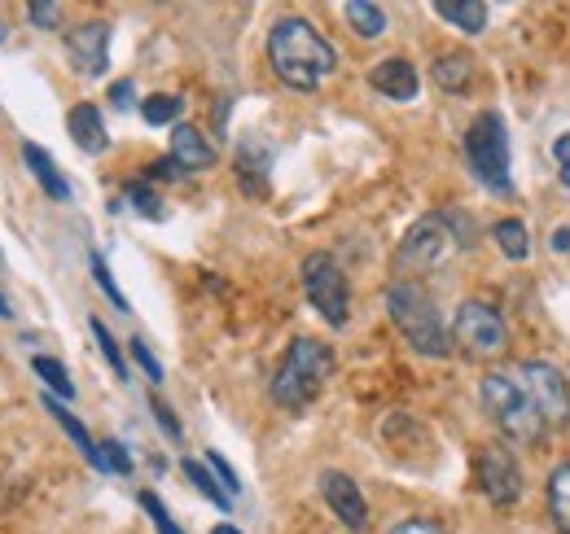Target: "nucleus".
<instances>
[{
  "label": "nucleus",
  "mask_w": 570,
  "mask_h": 534,
  "mask_svg": "<svg viewBox=\"0 0 570 534\" xmlns=\"http://www.w3.org/2000/svg\"><path fill=\"white\" fill-rule=\"evenodd\" d=\"M268 62L277 70L285 88L294 92H316L334 70H338V53L334 44L298 13H285L277 18L273 36H268Z\"/></svg>",
  "instance_id": "obj_1"
},
{
  "label": "nucleus",
  "mask_w": 570,
  "mask_h": 534,
  "mask_svg": "<svg viewBox=\"0 0 570 534\" xmlns=\"http://www.w3.org/2000/svg\"><path fill=\"white\" fill-rule=\"evenodd\" d=\"M382 298H386L391 325L404 334V342H409L417 355L443 359V355L452 350V334H448V325H443V316H439V307H434V298L426 294L422 280L400 276V280H391V285L382 289Z\"/></svg>",
  "instance_id": "obj_2"
},
{
  "label": "nucleus",
  "mask_w": 570,
  "mask_h": 534,
  "mask_svg": "<svg viewBox=\"0 0 570 534\" xmlns=\"http://www.w3.org/2000/svg\"><path fill=\"white\" fill-rule=\"evenodd\" d=\"M334 346H325L321 337H294L273 373V403L285 412L307 407L334 377Z\"/></svg>",
  "instance_id": "obj_3"
},
{
  "label": "nucleus",
  "mask_w": 570,
  "mask_h": 534,
  "mask_svg": "<svg viewBox=\"0 0 570 534\" xmlns=\"http://www.w3.org/2000/svg\"><path fill=\"white\" fill-rule=\"evenodd\" d=\"M465 162L474 171V180L497 194V198H513V171H509V132L497 110H483L470 132H465Z\"/></svg>",
  "instance_id": "obj_4"
},
{
  "label": "nucleus",
  "mask_w": 570,
  "mask_h": 534,
  "mask_svg": "<svg viewBox=\"0 0 570 534\" xmlns=\"http://www.w3.org/2000/svg\"><path fill=\"white\" fill-rule=\"evenodd\" d=\"M456 219H461L456 210H430V215H422L409 228V237L400 241V250H395L400 271H434V267L448 264V255L456 246H470V237L456 228Z\"/></svg>",
  "instance_id": "obj_5"
},
{
  "label": "nucleus",
  "mask_w": 570,
  "mask_h": 534,
  "mask_svg": "<svg viewBox=\"0 0 570 534\" xmlns=\"http://www.w3.org/2000/svg\"><path fill=\"white\" fill-rule=\"evenodd\" d=\"M479 399H483L488 416L497 421L504 438H513V443H540V438H544L540 412L531 407V399L518 390V382H513L509 373H483Z\"/></svg>",
  "instance_id": "obj_6"
},
{
  "label": "nucleus",
  "mask_w": 570,
  "mask_h": 534,
  "mask_svg": "<svg viewBox=\"0 0 570 534\" xmlns=\"http://www.w3.org/2000/svg\"><path fill=\"white\" fill-rule=\"evenodd\" d=\"M509 377L518 382V390L531 399V407L540 412L544 429H562L570 425V386L562 377V368L544 364V359H527V364H513Z\"/></svg>",
  "instance_id": "obj_7"
},
{
  "label": "nucleus",
  "mask_w": 570,
  "mask_h": 534,
  "mask_svg": "<svg viewBox=\"0 0 570 534\" xmlns=\"http://www.w3.org/2000/svg\"><path fill=\"white\" fill-rule=\"evenodd\" d=\"M303 294H307V303L316 307V316L325 325L343 329L352 320V285H347L343 267L334 264L330 255L316 250V255L303 259Z\"/></svg>",
  "instance_id": "obj_8"
},
{
  "label": "nucleus",
  "mask_w": 570,
  "mask_h": 534,
  "mask_svg": "<svg viewBox=\"0 0 570 534\" xmlns=\"http://www.w3.org/2000/svg\"><path fill=\"white\" fill-rule=\"evenodd\" d=\"M452 342L470 355V359H497L500 350L509 346V325H504V316H500L492 303H483V298H465L461 307H456V325L448 329Z\"/></svg>",
  "instance_id": "obj_9"
},
{
  "label": "nucleus",
  "mask_w": 570,
  "mask_h": 534,
  "mask_svg": "<svg viewBox=\"0 0 570 534\" xmlns=\"http://www.w3.org/2000/svg\"><path fill=\"white\" fill-rule=\"evenodd\" d=\"M479 486L488 491V500H492L497 508L518 504V495H522V473H518V461H513L509 447L488 443V447L479 452Z\"/></svg>",
  "instance_id": "obj_10"
},
{
  "label": "nucleus",
  "mask_w": 570,
  "mask_h": 534,
  "mask_svg": "<svg viewBox=\"0 0 570 534\" xmlns=\"http://www.w3.org/2000/svg\"><path fill=\"white\" fill-rule=\"evenodd\" d=\"M321 495H325V504L334 508V517H338L347 531L360 534L368 526V504H364L360 486L343 468H325V473H321Z\"/></svg>",
  "instance_id": "obj_11"
},
{
  "label": "nucleus",
  "mask_w": 570,
  "mask_h": 534,
  "mask_svg": "<svg viewBox=\"0 0 570 534\" xmlns=\"http://www.w3.org/2000/svg\"><path fill=\"white\" fill-rule=\"evenodd\" d=\"M67 53H71L75 70L106 75V67H110V22H79L67 36Z\"/></svg>",
  "instance_id": "obj_12"
},
{
  "label": "nucleus",
  "mask_w": 570,
  "mask_h": 534,
  "mask_svg": "<svg viewBox=\"0 0 570 534\" xmlns=\"http://www.w3.org/2000/svg\"><path fill=\"white\" fill-rule=\"evenodd\" d=\"M368 83H373L382 97H391V101H413V97L422 92V75H417L413 62H404V58L377 62V67L368 70Z\"/></svg>",
  "instance_id": "obj_13"
},
{
  "label": "nucleus",
  "mask_w": 570,
  "mask_h": 534,
  "mask_svg": "<svg viewBox=\"0 0 570 534\" xmlns=\"http://www.w3.org/2000/svg\"><path fill=\"white\" fill-rule=\"evenodd\" d=\"M171 162L180 171H207V167H215L212 140L198 132L194 123H176L171 128Z\"/></svg>",
  "instance_id": "obj_14"
},
{
  "label": "nucleus",
  "mask_w": 570,
  "mask_h": 534,
  "mask_svg": "<svg viewBox=\"0 0 570 534\" xmlns=\"http://www.w3.org/2000/svg\"><path fill=\"white\" fill-rule=\"evenodd\" d=\"M67 132H71V140L83 149V154H106V149H110V132H106L101 110H97L92 101L71 106V115H67Z\"/></svg>",
  "instance_id": "obj_15"
},
{
  "label": "nucleus",
  "mask_w": 570,
  "mask_h": 534,
  "mask_svg": "<svg viewBox=\"0 0 570 534\" xmlns=\"http://www.w3.org/2000/svg\"><path fill=\"white\" fill-rule=\"evenodd\" d=\"M22 162H27V171L40 180V189H45L49 198L71 201V180H67V176L53 167V158H49V154H45L36 140H22Z\"/></svg>",
  "instance_id": "obj_16"
},
{
  "label": "nucleus",
  "mask_w": 570,
  "mask_h": 534,
  "mask_svg": "<svg viewBox=\"0 0 570 534\" xmlns=\"http://www.w3.org/2000/svg\"><path fill=\"white\" fill-rule=\"evenodd\" d=\"M45 412H49V416H53V421L67 429V438H71V443L79 447V452H83V456H88V465L97 468V473H106V461H101V447H97V438L83 429V421H79L75 412H67V403L53 399V395H45Z\"/></svg>",
  "instance_id": "obj_17"
},
{
  "label": "nucleus",
  "mask_w": 570,
  "mask_h": 534,
  "mask_svg": "<svg viewBox=\"0 0 570 534\" xmlns=\"http://www.w3.org/2000/svg\"><path fill=\"white\" fill-rule=\"evenodd\" d=\"M434 83L443 88V92H470L474 88V58L470 53H461V49H452V53H443L439 62H434Z\"/></svg>",
  "instance_id": "obj_18"
},
{
  "label": "nucleus",
  "mask_w": 570,
  "mask_h": 534,
  "mask_svg": "<svg viewBox=\"0 0 570 534\" xmlns=\"http://www.w3.org/2000/svg\"><path fill=\"white\" fill-rule=\"evenodd\" d=\"M434 13H439L443 22L470 31V36L488 31V18H492V9H488L483 0H434Z\"/></svg>",
  "instance_id": "obj_19"
},
{
  "label": "nucleus",
  "mask_w": 570,
  "mask_h": 534,
  "mask_svg": "<svg viewBox=\"0 0 570 534\" xmlns=\"http://www.w3.org/2000/svg\"><path fill=\"white\" fill-rule=\"evenodd\" d=\"M549 517L558 534H570V461L549 473Z\"/></svg>",
  "instance_id": "obj_20"
},
{
  "label": "nucleus",
  "mask_w": 570,
  "mask_h": 534,
  "mask_svg": "<svg viewBox=\"0 0 570 534\" xmlns=\"http://www.w3.org/2000/svg\"><path fill=\"white\" fill-rule=\"evenodd\" d=\"M180 115H185V97H176V92H154L141 101V119L149 128H176Z\"/></svg>",
  "instance_id": "obj_21"
},
{
  "label": "nucleus",
  "mask_w": 570,
  "mask_h": 534,
  "mask_svg": "<svg viewBox=\"0 0 570 534\" xmlns=\"http://www.w3.org/2000/svg\"><path fill=\"white\" fill-rule=\"evenodd\" d=\"M492 237H497V246L504 250V259H513V264H522L531 255V233H527L522 219H500L497 228H492Z\"/></svg>",
  "instance_id": "obj_22"
},
{
  "label": "nucleus",
  "mask_w": 570,
  "mask_h": 534,
  "mask_svg": "<svg viewBox=\"0 0 570 534\" xmlns=\"http://www.w3.org/2000/svg\"><path fill=\"white\" fill-rule=\"evenodd\" d=\"M180 473H185V477L194 482V491H198V495H207V500H212L215 508H224V513H228V504H233V500L224 495V486L215 482V473H212V468H207V465H203V461H194V456H185V461H180Z\"/></svg>",
  "instance_id": "obj_23"
},
{
  "label": "nucleus",
  "mask_w": 570,
  "mask_h": 534,
  "mask_svg": "<svg viewBox=\"0 0 570 534\" xmlns=\"http://www.w3.org/2000/svg\"><path fill=\"white\" fill-rule=\"evenodd\" d=\"M343 13H347V22L356 27L364 40H373V36H382V31H386V9H382V4L347 0V4H343Z\"/></svg>",
  "instance_id": "obj_24"
},
{
  "label": "nucleus",
  "mask_w": 570,
  "mask_h": 534,
  "mask_svg": "<svg viewBox=\"0 0 570 534\" xmlns=\"http://www.w3.org/2000/svg\"><path fill=\"white\" fill-rule=\"evenodd\" d=\"M31 368H36V377L49 386V395H53V399H71L75 395V382L67 377V368H62L53 355H36V359H31Z\"/></svg>",
  "instance_id": "obj_25"
},
{
  "label": "nucleus",
  "mask_w": 570,
  "mask_h": 534,
  "mask_svg": "<svg viewBox=\"0 0 570 534\" xmlns=\"http://www.w3.org/2000/svg\"><path fill=\"white\" fill-rule=\"evenodd\" d=\"M92 325V337H97V346H101V355H106V364H110V373L119 377V382H128V359H124V350H119V342H115V334L106 329V320H88Z\"/></svg>",
  "instance_id": "obj_26"
},
{
  "label": "nucleus",
  "mask_w": 570,
  "mask_h": 534,
  "mask_svg": "<svg viewBox=\"0 0 570 534\" xmlns=\"http://www.w3.org/2000/svg\"><path fill=\"white\" fill-rule=\"evenodd\" d=\"M88 267H92V276H97V285H101V294L110 298V307H119V312H132V303H128V298H124V289L115 285V276H110L106 259H101V255H92V259H88Z\"/></svg>",
  "instance_id": "obj_27"
},
{
  "label": "nucleus",
  "mask_w": 570,
  "mask_h": 534,
  "mask_svg": "<svg viewBox=\"0 0 570 534\" xmlns=\"http://www.w3.org/2000/svg\"><path fill=\"white\" fill-rule=\"evenodd\" d=\"M137 500H141L145 517L154 522V531H158V534H185V531H180V526H176V522H171V513H167V504H163V500H158L154 491H141Z\"/></svg>",
  "instance_id": "obj_28"
},
{
  "label": "nucleus",
  "mask_w": 570,
  "mask_h": 534,
  "mask_svg": "<svg viewBox=\"0 0 570 534\" xmlns=\"http://www.w3.org/2000/svg\"><path fill=\"white\" fill-rule=\"evenodd\" d=\"M203 465H207V468H212V473H215V482L224 486V495H228V500H233V495L242 491V477L233 473V465H228V461H224L219 452H207V461H203Z\"/></svg>",
  "instance_id": "obj_29"
},
{
  "label": "nucleus",
  "mask_w": 570,
  "mask_h": 534,
  "mask_svg": "<svg viewBox=\"0 0 570 534\" xmlns=\"http://www.w3.org/2000/svg\"><path fill=\"white\" fill-rule=\"evenodd\" d=\"M128 201L141 210L145 219H163V215H167V210H163V198H158L149 185H128Z\"/></svg>",
  "instance_id": "obj_30"
},
{
  "label": "nucleus",
  "mask_w": 570,
  "mask_h": 534,
  "mask_svg": "<svg viewBox=\"0 0 570 534\" xmlns=\"http://www.w3.org/2000/svg\"><path fill=\"white\" fill-rule=\"evenodd\" d=\"M97 447H101V461H106V473H119V477H128V473H132V456H128V452H124V447H119L115 438H101Z\"/></svg>",
  "instance_id": "obj_31"
},
{
  "label": "nucleus",
  "mask_w": 570,
  "mask_h": 534,
  "mask_svg": "<svg viewBox=\"0 0 570 534\" xmlns=\"http://www.w3.org/2000/svg\"><path fill=\"white\" fill-rule=\"evenodd\" d=\"M27 13H31V22H36V27H45V31L62 27V4H45V0H31V4H27Z\"/></svg>",
  "instance_id": "obj_32"
},
{
  "label": "nucleus",
  "mask_w": 570,
  "mask_h": 534,
  "mask_svg": "<svg viewBox=\"0 0 570 534\" xmlns=\"http://www.w3.org/2000/svg\"><path fill=\"white\" fill-rule=\"evenodd\" d=\"M132 359H137V364H141V373H145V377H149V382H154V386H158V382H163V364H158V355H154V350H149V346H145L141 337H137V342H132Z\"/></svg>",
  "instance_id": "obj_33"
},
{
  "label": "nucleus",
  "mask_w": 570,
  "mask_h": 534,
  "mask_svg": "<svg viewBox=\"0 0 570 534\" xmlns=\"http://www.w3.org/2000/svg\"><path fill=\"white\" fill-rule=\"evenodd\" d=\"M149 412H154V421L167 429V438H180V421H176V412L158 399V395H149Z\"/></svg>",
  "instance_id": "obj_34"
},
{
  "label": "nucleus",
  "mask_w": 570,
  "mask_h": 534,
  "mask_svg": "<svg viewBox=\"0 0 570 534\" xmlns=\"http://www.w3.org/2000/svg\"><path fill=\"white\" fill-rule=\"evenodd\" d=\"M386 534H448L434 517H409V522H400V526H391Z\"/></svg>",
  "instance_id": "obj_35"
},
{
  "label": "nucleus",
  "mask_w": 570,
  "mask_h": 534,
  "mask_svg": "<svg viewBox=\"0 0 570 534\" xmlns=\"http://www.w3.org/2000/svg\"><path fill=\"white\" fill-rule=\"evenodd\" d=\"M110 106H115V110H137V83L119 79V83L110 88Z\"/></svg>",
  "instance_id": "obj_36"
},
{
  "label": "nucleus",
  "mask_w": 570,
  "mask_h": 534,
  "mask_svg": "<svg viewBox=\"0 0 570 534\" xmlns=\"http://www.w3.org/2000/svg\"><path fill=\"white\" fill-rule=\"evenodd\" d=\"M553 158H558V167H570V132L553 140Z\"/></svg>",
  "instance_id": "obj_37"
},
{
  "label": "nucleus",
  "mask_w": 570,
  "mask_h": 534,
  "mask_svg": "<svg viewBox=\"0 0 570 534\" xmlns=\"http://www.w3.org/2000/svg\"><path fill=\"white\" fill-rule=\"evenodd\" d=\"M553 250H558V255H570V224H562V228L553 233Z\"/></svg>",
  "instance_id": "obj_38"
},
{
  "label": "nucleus",
  "mask_w": 570,
  "mask_h": 534,
  "mask_svg": "<svg viewBox=\"0 0 570 534\" xmlns=\"http://www.w3.org/2000/svg\"><path fill=\"white\" fill-rule=\"evenodd\" d=\"M149 176H163V180H176V176H185V171H180V167H176V162L167 158V162H158V167H154Z\"/></svg>",
  "instance_id": "obj_39"
},
{
  "label": "nucleus",
  "mask_w": 570,
  "mask_h": 534,
  "mask_svg": "<svg viewBox=\"0 0 570 534\" xmlns=\"http://www.w3.org/2000/svg\"><path fill=\"white\" fill-rule=\"evenodd\" d=\"M9 316H13V307H9V298L0 294V320H9Z\"/></svg>",
  "instance_id": "obj_40"
},
{
  "label": "nucleus",
  "mask_w": 570,
  "mask_h": 534,
  "mask_svg": "<svg viewBox=\"0 0 570 534\" xmlns=\"http://www.w3.org/2000/svg\"><path fill=\"white\" fill-rule=\"evenodd\" d=\"M212 534H242V531H237V526H215Z\"/></svg>",
  "instance_id": "obj_41"
},
{
  "label": "nucleus",
  "mask_w": 570,
  "mask_h": 534,
  "mask_svg": "<svg viewBox=\"0 0 570 534\" xmlns=\"http://www.w3.org/2000/svg\"><path fill=\"white\" fill-rule=\"evenodd\" d=\"M558 176H562V185L570 189V167H558Z\"/></svg>",
  "instance_id": "obj_42"
},
{
  "label": "nucleus",
  "mask_w": 570,
  "mask_h": 534,
  "mask_svg": "<svg viewBox=\"0 0 570 534\" xmlns=\"http://www.w3.org/2000/svg\"><path fill=\"white\" fill-rule=\"evenodd\" d=\"M0 40H4V22H0Z\"/></svg>",
  "instance_id": "obj_43"
}]
</instances>
